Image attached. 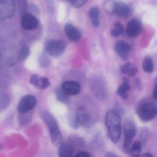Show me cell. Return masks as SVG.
Returning <instances> with one entry per match:
<instances>
[{
  "label": "cell",
  "mask_w": 157,
  "mask_h": 157,
  "mask_svg": "<svg viewBox=\"0 0 157 157\" xmlns=\"http://www.w3.org/2000/svg\"><path fill=\"white\" fill-rule=\"evenodd\" d=\"M30 82L32 84L41 90L48 88L50 84L48 78L45 77H40L36 74H33L31 76Z\"/></svg>",
  "instance_id": "cell-15"
},
{
  "label": "cell",
  "mask_w": 157,
  "mask_h": 157,
  "mask_svg": "<svg viewBox=\"0 0 157 157\" xmlns=\"http://www.w3.org/2000/svg\"><path fill=\"white\" fill-rule=\"evenodd\" d=\"M129 81L128 79L124 78L123 79V83L118 87L117 92L119 96L122 99H127L128 98V91L130 89Z\"/></svg>",
  "instance_id": "cell-18"
},
{
  "label": "cell",
  "mask_w": 157,
  "mask_h": 157,
  "mask_svg": "<svg viewBox=\"0 0 157 157\" xmlns=\"http://www.w3.org/2000/svg\"><path fill=\"white\" fill-rule=\"evenodd\" d=\"M137 113L141 120L148 121L156 116L157 108L156 105L152 103H143L139 105Z\"/></svg>",
  "instance_id": "cell-3"
},
{
  "label": "cell",
  "mask_w": 157,
  "mask_h": 157,
  "mask_svg": "<svg viewBox=\"0 0 157 157\" xmlns=\"http://www.w3.org/2000/svg\"><path fill=\"white\" fill-rule=\"evenodd\" d=\"M91 88L94 94L98 99H105L106 95V90L104 83L99 79H94L91 82Z\"/></svg>",
  "instance_id": "cell-11"
},
{
  "label": "cell",
  "mask_w": 157,
  "mask_h": 157,
  "mask_svg": "<svg viewBox=\"0 0 157 157\" xmlns=\"http://www.w3.org/2000/svg\"><path fill=\"white\" fill-rule=\"evenodd\" d=\"M30 54V49L26 45H23L19 50L18 54V58L21 61L25 60Z\"/></svg>",
  "instance_id": "cell-24"
},
{
  "label": "cell",
  "mask_w": 157,
  "mask_h": 157,
  "mask_svg": "<svg viewBox=\"0 0 157 157\" xmlns=\"http://www.w3.org/2000/svg\"><path fill=\"white\" fill-rule=\"evenodd\" d=\"M115 110H113L115 112L117 113L119 116L121 117V116L124 113V109L123 107H122L120 105H117L115 106Z\"/></svg>",
  "instance_id": "cell-30"
},
{
  "label": "cell",
  "mask_w": 157,
  "mask_h": 157,
  "mask_svg": "<svg viewBox=\"0 0 157 157\" xmlns=\"http://www.w3.org/2000/svg\"><path fill=\"white\" fill-rule=\"evenodd\" d=\"M66 44L61 40H55L49 42L47 45L46 51L49 56L58 57L61 56L65 51Z\"/></svg>",
  "instance_id": "cell-8"
},
{
  "label": "cell",
  "mask_w": 157,
  "mask_h": 157,
  "mask_svg": "<svg viewBox=\"0 0 157 157\" xmlns=\"http://www.w3.org/2000/svg\"><path fill=\"white\" fill-rule=\"evenodd\" d=\"M10 102V96L7 93L1 92V110H5L9 106Z\"/></svg>",
  "instance_id": "cell-23"
},
{
  "label": "cell",
  "mask_w": 157,
  "mask_h": 157,
  "mask_svg": "<svg viewBox=\"0 0 157 157\" xmlns=\"http://www.w3.org/2000/svg\"><path fill=\"white\" fill-rule=\"evenodd\" d=\"M142 156L143 157H152V155L150 153H145L142 155Z\"/></svg>",
  "instance_id": "cell-35"
},
{
  "label": "cell",
  "mask_w": 157,
  "mask_h": 157,
  "mask_svg": "<svg viewBox=\"0 0 157 157\" xmlns=\"http://www.w3.org/2000/svg\"><path fill=\"white\" fill-rule=\"evenodd\" d=\"M56 97L57 100L62 103L68 105L70 102L69 96L64 93L61 89L57 90L56 92Z\"/></svg>",
  "instance_id": "cell-22"
},
{
  "label": "cell",
  "mask_w": 157,
  "mask_h": 157,
  "mask_svg": "<svg viewBox=\"0 0 157 157\" xmlns=\"http://www.w3.org/2000/svg\"><path fill=\"white\" fill-rule=\"evenodd\" d=\"M153 96L154 99L157 100V83L154 87V90L153 92Z\"/></svg>",
  "instance_id": "cell-34"
},
{
  "label": "cell",
  "mask_w": 157,
  "mask_h": 157,
  "mask_svg": "<svg viewBox=\"0 0 157 157\" xmlns=\"http://www.w3.org/2000/svg\"><path fill=\"white\" fill-rule=\"evenodd\" d=\"M113 12L120 16H127L130 12V9L128 6L122 2H116L114 4L113 8Z\"/></svg>",
  "instance_id": "cell-16"
},
{
  "label": "cell",
  "mask_w": 157,
  "mask_h": 157,
  "mask_svg": "<svg viewBox=\"0 0 157 157\" xmlns=\"http://www.w3.org/2000/svg\"><path fill=\"white\" fill-rule=\"evenodd\" d=\"M74 117L75 123L78 128L80 126H89L91 123L90 115L84 106H81L78 109Z\"/></svg>",
  "instance_id": "cell-7"
},
{
  "label": "cell",
  "mask_w": 157,
  "mask_h": 157,
  "mask_svg": "<svg viewBox=\"0 0 157 157\" xmlns=\"http://www.w3.org/2000/svg\"><path fill=\"white\" fill-rule=\"evenodd\" d=\"M61 90L68 96L77 95L80 92V84L75 81H66L62 83Z\"/></svg>",
  "instance_id": "cell-9"
},
{
  "label": "cell",
  "mask_w": 157,
  "mask_h": 157,
  "mask_svg": "<svg viewBox=\"0 0 157 157\" xmlns=\"http://www.w3.org/2000/svg\"><path fill=\"white\" fill-rule=\"evenodd\" d=\"M142 25L141 23L137 19H133L128 22L127 25L126 32L127 35L130 37H136L141 32Z\"/></svg>",
  "instance_id": "cell-12"
},
{
  "label": "cell",
  "mask_w": 157,
  "mask_h": 157,
  "mask_svg": "<svg viewBox=\"0 0 157 157\" xmlns=\"http://www.w3.org/2000/svg\"><path fill=\"white\" fill-rule=\"evenodd\" d=\"M114 28L111 31V34L113 37H117L123 33L124 27L120 22H116L114 25Z\"/></svg>",
  "instance_id": "cell-25"
},
{
  "label": "cell",
  "mask_w": 157,
  "mask_h": 157,
  "mask_svg": "<svg viewBox=\"0 0 157 157\" xmlns=\"http://www.w3.org/2000/svg\"><path fill=\"white\" fill-rule=\"evenodd\" d=\"M39 63L41 66L48 67L50 65V60L46 56L42 55L39 58Z\"/></svg>",
  "instance_id": "cell-28"
},
{
  "label": "cell",
  "mask_w": 157,
  "mask_h": 157,
  "mask_svg": "<svg viewBox=\"0 0 157 157\" xmlns=\"http://www.w3.org/2000/svg\"><path fill=\"white\" fill-rule=\"evenodd\" d=\"M137 69L136 68L131 67L127 74L128 77L132 78V77H134L136 74V73H137Z\"/></svg>",
  "instance_id": "cell-31"
},
{
  "label": "cell",
  "mask_w": 157,
  "mask_h": 157,
  "mask_svg": "<svg viewBox=\"0 0 157 157\" xmlns=\"http://www.w3.org/2000/svg\"><path fill=\"white\" fill-rule=\"evenodd\" d=\"M105 122L108 136L113 143H117L121 135V117L113 110H111L106 113Z\"/></svg>",
  "instance_id": "cell-1"
},
{
  "label": "cell",
  "mask_w": 157,
  "mask_h": 157,
  "mask_svg": "<svg viewBox=\"0 0 157 157\" xmlns=\"http://www.w3.org/2000/svg\"><path fill=\"white\" fill-rule=\"evenodd\" d=\"M21 25L25 30L31 31L37 28L39 21L33 14L29 13H24L22 14L21 20Z\"/></svg>",
  "instance_id": "cell-10"
},
{
  "label": "cell",
  "mask_w": 157,
  "mask_h": 157,
  "mask_svg": "<svg viewBox=\"0 0 157 157\" xmlns=\"http://www.w3.org/2000/svg\"><path fill=\"white\" fill-rule=\"evenodd\" d=\"M89 15L91 21L93 26L95 28H99L100 25L99 20V10L97 7H93L89 10Z\"/></svg>",
  "instance_id": "cell-19"
},
{
  "label": "cell",
  "mask_w": 157,
  "mask_h": 157,
  "mask_svg": "<svg viewBox=\"0 0 157 157\" xmlns=\"http://www.w3.org/2000/svg\"><path fill=\"white\" fill-rule=\"evenodd\" d=\"M142 148V143L140 141H136L130 147L129 151L130 155L133 157H140Z\"/></svg>",
  "instance_id": "cell-20"
},
{
  "label": "cell",
  "mask_w": 157,
  "mask_h": 157,
  "mask_svg": "<svg viewBox=\"0 0 157 157\" xmlns=\"http://www.w3.org/2000/svg\"><path fill=\"white\" fill-rule=\"evenodd\" d=\"M115 51L123 59L127 58L131 51V47L127 43L120 40L114 46Z\"/></svg>",
  "instance_id": "cell-13"
},
{
  "label": "cell",
  "mask_w": 157,
  "mask_h": 157,
  "mask_svg": "<svg viewBox=\"0 0 157 157\" xmlns=\"http://www.w3.org/2000/svg\"><path fill=\"white\" fill-rule=\"evenodd\" d=\"M41 116L49 129L52 143L56 146H60L62 144V137L57 121L48 111L41 112Z\"/></svg>",
  "instance_id": "cell-2"
},
{
  "label": "cell",
  "mask_w": 157,
  "mask_h": 157,
  "mask_svg": "<svg viewBox=\"0 0 157 157\" xmlns=\"http://www.w3.org/2000/svg\"><path fill=\"white\" fill-rule=\"evenodd\" d=\"M74 148L73 145L70 144H64L59 146L58 156L60 157H71L73 155Z\"/></svg>",
  "instance_id": "cell-17"
},
{
  "label": "cell",
  "mask_w": 157,
  "mask_h": 157,
  "mask_svg": "<svg viewBox=\"0 0 157 157\" xmlns=\"http://www.w3.org/2000/svg\"><path fill=\"white\" fill-rule=\"evenodd\" d=\"M76 157H91V155H90L89 152L87 151H82L78 152L75 155Z\"/></svg>",
  "instance_id": "cell-32"
},
{
  "label": "cell",
  "mask_w": 157,
  "mask_h": 157,
  "mask_svg": "<svg viewBox=\"0 0 157 157\" xmlns=\"http://www.w3.org/2000/svg\"><path fill=\"white\" fill-rule=\"evenodd\" d=\"M142 68L144 71L146 73H152L153 71L154 66L152 59L150 57H146L143 59L142 62Z\"/></svg>",
  "instance_id": "cell-21"
},
{
  "label": "cell",
  "mask_w": 157,
  "mask_h": 157,
  "mask_svg": "<svg viewBox=\"0 0 157 157\" xmlns=\"http://www.w3.org/2000/svg\"><path fill=\"white\" fill-rule=\"evenodd\" d=\"M64 30L68 38L72 42H77L81 38V33L71 24H66Z\"/></svg>",
  "instance_id": "cell-14"
},
{
  "label": "cell",
  "mask_w": 157,
  "mask_h": 157,
  "mask_svg": "<svg viewBox=\"0 0 157 157\" xmlns=\"http://www.w3.org/2000/svg\"><path fill=\"white\" fill-rule=\"evenodd\" d=\"M31 8L32 11L33 12L35 13H38L39 12V9H38V8H37L36 5H34V4H33V5H32V6H31Z\"/></svg>",
  "instance_id": "cell-33"
},
{
  "label": "cell",
  "mask_w": 157,
  "mask_h": 157,
  "mask_svg": "<svg viewBox=\"0 0 157 157\" xmlns=\"http://www.w3.org/2000/svg\"><path fill=\"white\" fill-rule=\"evenodd\" d=\"M136 133V126L134 123L132 121H126L124 125V140L123 145V150L125 153H128L129 151Z\"/></svg>",
  "instance_id": "cell-4"
},
{
  "label": "cell",
  "mask_w": 157,
  "mask_h": 157,
  "mask_svg": "<svg viewBox=\"0 0 157 157\" xmlns=\"http://www.w3.org/2000/svg\"><path fill=\"white\" fill-rule=\"evenodd\" d=\"M36 104V97L32 94L25 95L19 102L18 111L21 114H26L33 110Z\"/></svg>",
  "instance_id": "cell-6"
},
{
  "label": "cell",
  "mask_w": 157,
  "mask_h": 157,
  "mask_svg": "<svg viewBox=\"0 0 157 157\" xmlns=\"http://www.w3.org/2000/svg\"><path fill=\"white\" fill-rule=\"evenodd\" d=\"M71 4L75 7L79 9L82 7L89 0H68Z\"/></svg>",
  "instance_id": "cell-26"
},
{
  "label": "cell",
  "mask_w": 157,
  "mask_h": 157,
  "mask_svg": "<svg viewBox=\"0 0 157 157\" xmlns=\"http://www.w3.org/2000/svg\"><path fill=\"white\" fill-rule=\"evenodd\" d=\"M18 6L21 13L24 14L27 8V0H17Z\"/></svg>",
  "instance_id": "cell-27"
},
{
  "label": "cell",
  "mask_w": 157,
  "mask_h": 157,
  "mask_svg": "<svg viewBox=\"0 0 157 157\" xmlns=\"http://www.w3.org/2000/svg\"><path fill=\"white\" fill-rule=\"evenodd\" d=\"M15 11L14 0H0V19L5 20L11 18Z\"/></svg>",
  "instance_id": "cell-5"
},
{
  "label": "cell",
  "mask_w": 157,
  "mask_h": 157,
  "mask_svg": "<svg viewBox=\"0 0 157 157\" xmlns=\"http://www.w3.org/2000/svg\"><path fill=\"white\" fill-rule=\"evenodd\" d=\"M131 64L129 62L125 63L121 68V72L122 74H125L127 73L130 68L131 67Z\"/></svg>",
  "instance_id": "cell-29"
}]
</instances>
